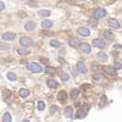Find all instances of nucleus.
I'll list each match as a JSON object with an SVG mask.
<instances>
[{"label":"nucleus","instance_id":"1","mask_svg":"<svg viewBox=\"0 0 122 122\" xmlns=\"http://www.w3.org/2000/svg\"><path fill=\"white\" fill-rule=\"evenodd\" d=\"M27 68L30 71V72H33V73H40V72H42V67H40V65L37 64V62H29V64H27Z\"/></svg>","mask_w":122,"mask_h":122},{"label":"nucleus","instance_id":"2","mask_svg":"<svg viewBox=\"0 0 122 122\" xmlns=\"http://www.w3.org/2000/svg\"><path fill=\"white\" fill-rule=\"evenodd\" d=\"M94 18H101V17H104L106 15V11L103 9V7H98L94 10Z\"/></svg>","mask_w":122,"mask_h":122},{"label":"nucleus","instance_id":"3","mask_svg":"<svg viewBox=\"0 0 122 122\" xmlns=\"http://www.w3.org/2000/svg\"><path fill=\"white\" fill-rule=\"evenodd\" d=\"M20 44H21L22 46H29L33 44V40L28 38V37H22L21 39H20Z\"/></svg>","mask_w":122,"mask_h":122},{"label":"nucleus","instance_id":"4","mask_svg":"<svg viewBox=\"0 0 122 122\" xmlns=\"http://www.w3.org/2000/svg\"><path fill=\"white\" fill-rule=\"evenodd\" d=\"M103 71L105 73H107L109 76H115L116 75V70L114 67H111V66H104L103 67Z\"/></svg>","mask_w":122,"mask_h":122},{"label":"nucleus","instance_id":"5","mask_svg":"<svg viewBox=\"0 0 122 122\" xmlns=\"http://www.w3.org/2000/svg\"><path fill=\"white\" fill-rule=\"evenodd\" d=\"M77 32H78V34H79V36H82V37H88V36L90 34L89 29H88V28H86V27H79V28L77 29Z\"/></svg>","mask_w":122,"mask_h":122},{"label":"nucleus","instance_id":"6","mask_svg":"<svg viewBox=\"0 0 122 122\" xmlns=\"http://www.w3.org/2000/svg\"><path fill=\"white\" fill-rule=\"evenodd\" d=\"M1 38H3L4 40H14V39L16 38V34L12 33V32H6V33H3Z\"/></svg>","mask_w":122,"mask_h":122},{"label":"nucleus","instance_id":"7","mask_svg":"<svg viewBox=\"0 0 122 122\" xmlns=\"http://www.w3.org/2000/svg\"><path fill=\"white\" fill-rule=\"evenodd\" d=\"M93 45H94V46H97V48L103 49L106 44H105V42H104L103 39H94V40H93Z\"/></svg>","mask_w":122,"mask_h":122},{"label":"nucleus","instance_id":"8","mask_svg":"<svg viewBox=\"0 0 122 122\" xmlns=\"http://www.w3.org/2000/svg\"><path fill=\"white\" fill-rule=\"evenodd\" d=\"M109 26L112 27V28H115V29H118V28H120V23H118L117 20H115V18H110V20H109Z\"/></svg>","mask_w":122,"mask_h":122},{"label":"nucleus","instance_id":"9","mask_svg":"<svg viewBox=\"0 0 122 122\" xmlns=\"http://www.w3.org/2000/svg\"><path fill=\"white\" fill-rule=\"evenodd\" d=\"M66 99H67V94H66V92L61 90L60 93L57 94V100H59V101H61V103H65Z\"/></svg>","mask_w":122,"mask_h":122},{"label":"nucleus","instance_id":"10","mask_svg":"<svg viewBox=\"0 0 122 122\" xmlns=\"http://www.w3.org/2000/svg\"><path fill=\"white\" fill-rule=\"evenodd\" d=\"M81 51H82L83 54H89L90 53V45L88 43H83L82 45H81Z\"/></svg>","mask_w":122,"mask_h":122},{"label":"nucleus","instance_id":"11","mask_svg":"<svg viewBox=\"0 0 122 122\" xmlns=\"http://www.w3.org/2000/svg\"><path fill=\"white\" fill-rule=\"evenodd\" d=\"M68 44L72 46V48H77L78 44H79V40H78L77 38H75V37H71V38L68 39Z\"/></svg>","mask_w":122,"mask_h":122},{"label":"nucleus","instance_id":"12","mask_svg":"<svg viewBox=\"0 0 122 122\" xmlns=\"http://www.w3.org/2000/svg\"><path fill=\"white\" fill-rule=\"evenodd\" d=\"M77 70L79 71L81 73H86V72H87V67H86V65H84L83 62H81V61L77 64Z\"/></svg>","mask_w":122,"mask_h":122},{"label":"nucleus","instance_id":"13","mask_svg":"<svg viewBox=\"0 0 122 122\" xmlns=\"http://www.w3.org/2000/svg\"><path fill=\"white\" fill-rule=\"evenodd\" d=\"M46 84H48V87L49 88H51V89H55V88H57V82L55 79H48V82H46Z\"/></svg>","mask_w":122,"mask_h":122},{"label":"nucleus","instance_id":"14","mask_svg":"<svg viewBox=\"0 0 122 122\" xmlns=\"http://www.w3.org/2000/svg\"><path fill=\"white\" fill-rule=\"evenodd\" d=\"M53 22L51 21H49V20H44V21L42 22V27L44 28V29H49V28H51L53 27Z\"/></svg>","mask_w":122,"mask_h":122},{"label":"nucleus","instance_id":"15","mask_svg":"<svg viewBox=\"0 0 122 122\" xmlns=\"http://www.w3.org/2000/svg\"><path fill=\"white\" fill-rule=\"evenodd\" d=\"M34 28H36V22H33V21H29V22H27L25 25V29L26 30H33Z\"/></svg>","mask_w":122,"mask_h":122},{"label":"nucleus","instance_id":"16","mask_svg":"<svg viewBox=\"0 0 122 122\" xmlns=\"http://www.w3.org/2000/svg\"><path fill=\"white\" fill-rule=\"evenodd\" d=\"M65 115L68 117V118H72L73 117V109L71 107V106H67L65 109Z\"/></svg>","mask_w":122,"mask_h":122},{"label":"nucleus","instance_id":"17","mask_svg":"<svg viewBox=\"0 0 122 122\" xmlns=\"http://www.w3.org/2000/svg\"><path fill=\"white\" fill-rule=\"evenodd\" d=\"M18 94H20V97H21V98H27V97L29 95V90L22 88V89H20V90H18Z\"/></svg>","mask_w":122,"mask_h":122},{"label":"nucleus","instance_id":"18","mask_svg":"<svg viewBox=\"0 0 122 122\" xmlns=\"http://www.w3.org/2000/svg\"><path fill=\"white\" fill-rule=\"evenodd\" d=\"M104 37H105L107 40H112V39H114V34H112V32H111V30H109V29L104 30Z\"/></svg>","mask_w":122,"mask_h":122},{"label":"nucleus","instance_id":"19","mask_svg":"<svg viewBox=\"0 0 122 122\" xmlns=\"http://www.w3.org/2000/svg\"><path fill=\"white\" fill-rule=\"evenodd\" d=\"M50 14L51 12H50L49 10H39L38 11V15L42 16V17H48V16H50Z\"/></svg>","mask_w":122,"mask_h":122},{"label":"nucleus","instance_id":"20","mask_svg":"<svg viewBox=\"0 0 122 122\" xmlns=\"http://www.w3.org/2000/svg\"><path fill=\"white\" fill-rule=\"evenodd\" d=\"M93 81L101 82V81H103V73H95V75H93Z\"/></svg>","mask_w":122,"mask_h":122},{"label":"nucleus","instance_id":"21","mask_svg":"<svg viewBox=\"0 0 122 122\" xmlns=\"http://www.w3.org/2000/svg\"><path fill=\"white\" fill-rule=\"evenodd\" d=\"M86 116H87V112L82 109V110H79V111H78V114L76 115V118H83V117H86Z\"/></svg>","mask_w":122,"mask_h":122},{"label":"nucleus","instance_id":"22","mask_svg":"<svg viewBox=\"0 0 122 122\" xmlns=\"http://www.w3.org/2000/svg\"><path fill=\"white\" fill-rule=\"evenodd\" d=\"M3 122H11V115L9 112H5L3 115Z\"/></svg>","mask_w":122,"mask_h":122},{"label":"nucleus","instance_id":"23","mask_svg":"<svg viewBox=\"0 0 122 122\" xmlns=\"http://www.w3.org/2000/svg\"><path fill=\"white\" fill-rule=\"evenodd\" d=\"M98 59L100 61H107V55L105 53H99L98 54Z\"/></svg>","mask_w":122,"mask_h":122},{"label":"nucleus","instance_id":"24","mask_svg":"<svg viewBox=\"0 0 122 122\" xmlns=\"http://www.w3.org/2000/svg\"><path fill=\"white\" fill-rule=\"evenodd\" d=\"M45 73H48V75H54V73H55V68H54V67H50V66H46V67H45Z\"/></svg>","mask_w":122,"mask_h":122},{"label":"nucleus","instance_id":"25","mask_svg":"<svg viewBox=\"0 0 122 122\" xmlns=\"http://www.w3.org/2000/svg\"><path fill=\"white\" fill-rule=\"evenodd\" d=\"M71 98H72V99H76L78 95H79V92H78V89H72V90H71Z\"/></svg>","mask_w":122,"mask_h":122},{"label":"nucleus","instance_id":"26","mask_svg":"<svg viewBox=\"0 0 122 122\" xmlns=\"http://www.w3.org/2000/svg\"><path fill=\"white\" fill-rule=\"evenodd\" d=\"M17 53L20 54V55H28L29 54V51L27 49H25V48H20L18 50H17Z\"/></svg>","mask_w":122,"mask_h":122},{"label":"nucleus","instance_id":"27","mask_svg":"<svg viewBox=\"0 0 122 122\" xmlns=\"http://www.w3.org/2000/svg\"><path fill=\"white\" fill-rule=\"evenodd\" d=\"M6 77H7V79H10V81H16V75L14 73V72H9V73H6Z\"/></svg>","mask_w":122,"mask_h":122},{"label":"nucleus","instance_id":"28","mask_svg":"<svg viewBox=\"0 0 122 122\" xmlns=\"http://www.w3.org/2000/svg\"><path fill=\"white\" fill-rule=\"evenodd\" d=\"M44 107H45V104H44V101H38V110L39 111H43L44 110Z\"/></svg>","mask_w":122,"mask_h":122},{"label":"nucleus","instance_id":"29","mask_svg":"<svg viewBox=\"0 0 122 122\" xmlns=\"http://www.w3.org/2000/svg\"><path fill=\"white\" fill-rule=\"evenodd\" d=\"M50 45H51L53 48H59V46H60V43L57 42V40H54V39H53L51 42H50Z\"/></svg>","mask_w":122,"mask_h":122},{"label":"nucleus","instance_id":"30","mask_svg":"<svg viewBox=\"0 0 122 122\" xmlns=\"http://www.w3.org/2000/svg\"><path fill=\"white\" fill-rule=\"evenodd\" d=\"M10 95H11V93H10L9 90H6V89H5V90H3V98H4V99H7Z\"/></svg>","mask_w":122,"mask_h":122},{"label":"nucleus","instance_id":"31","mask_svg":"<svg viewBox=\"0 0 122 122\" xmlns=\"http://www.w3.org/2000/svg\"><path fill=\"white\" fill-rule=\"evenodd\" d=\"M114 68L115 70H121L122 68V64L121 62H115L114 64Z\"/></svg>","mask_w":122,"mask_h":122},{"label":"nucleus","instance_id":"32","mask_svg":"<svg viewBox=\"0 0 122 122\" xmlns=\"http://www.w3.org/2000/svg\"><path fill=\"white\" fill-rule=\"evenodd\" d=\"M68 75L67 73H62V75H61V79H62V81H65V82H67V81H68Z\"/></svg>","mask_w":122,"mask_h":122},{"label":"nucleus","instance_id":"33","mask_svg":"<svg viewBox=\"0 0 122 122\" xmlns=\"http://www.w3.org/2000/svg\"><path fill=\"white\" fill-rule=\"evenodd\" d=\"M90 26H93V27H95L97 25H98V22H97V20H90Z\"/></svg>","mask_w":122,"mask_h":122},{"label":"nucleus","instance_id":"34","mask_svg":"<svg viewBox=\"0 0 122 122\" xmlns=\"http://www.w3.org/2000/svg\"><path fill=\"white\" fill-rule=\"evenodd\" d=\"M18 15H20V17H25V16H27V14L23 12V11H18Z\"/></svg>","mask_w":122,"mask_h":122},{"label":"nucleus","instance_id":"35","mask_svg":"<svg viewBox=\"0 0 122 122\" xmlns=\"http://www.w3.org/2000/svg\"><path fill=\"white\" fill-rule=\"evenodd\" d=\"M28 5L29 6H37V3L36 1H28Z\"/></svg>","mask_w":122,"mask_h":122},{"label":"nucleus","instance_id":"36","mask_svg":"<svg viewBox=\"0 0 122 122\" xmlns=\"http://www.w3.org/2000/svg\"><path fill=\"white\" fill-rule=\"evenodd\" d=\"M4 7H5V5H4V3L1 1V3H0V10L3 11V10H4Z\"/></svg>","mask_w":122,"mask_h":122},{"label":"nucleus","instance_id":"37","mask_svg":"<svg viewBox=\"0 0 122 122\" xmlns=\"http://www.w3.org/2000/svg\"><path fill=\"white\" fill-rule=\"evenodd\" d=\"M54 111H57V107L56 106H53L51 107V112H54Z\"/></svg>","mask_w":122,"mask_h":122},{"label":"nucleus","instance_id":"38","mask_svg":"<svg viewBox=\"0 0 122 122\" xmlns=\"http://www.w3.org/2000/svg\"><path fill=\"white\" fill-rule=\"evenodd\" d=\"M22 122H29V120H23Z\"/></svg>","mask_w":122,"mask_h":122},{"label":"nucleus","instance_id":"39","mask_svg":"<svg viewBox=\"0 0 122 122\" xmlns=\"http://www.w3.org/2000/svg\"><path fill=\"white\" fill-rule=\"evenodd\" d=\"M83 1H84V0H83Z\"/></svg>","mask_w":122,"mask_h":122}]
</instances>
